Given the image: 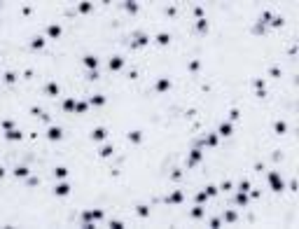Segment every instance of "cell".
<instances>
[{
	"label": "cell",
	"mask_w": 299,
	"mask_h": 229,
	"mask_svg": "<svg viewBox=\"0 0 299 229\" xmlns=\"http://www.w3.org/2000/svg\"><path fill=\"white\" fill-rule=\"evenodd\" d=\"M91 138H94V140H103V138H105V129H96V131L91 133Z\"/></svg>",
	"instance_id": "6da1fadb"
},
{
	"label": "cell",
	"mask_w": 299,
	"mask_h": 229,
	"mask_svg": "<svg viewBox=\"0 0 299 229\" xmlns=\"http://www.w3.org/2000/svg\"><path fill=\"white\" fill-rule=\"evenodd\" d=\"M121 63H124L121 59H112V61H110V70H119V68H121Z\"/></svg>",
	"instance_id": "7a4b0ae2"
},
{
	"label": "cell",
	"mask_w": 299,
	"mask_h": 229,
	"mask_svg": "<svg viewBox=\"0 0 299 229\" xmlns=\"http://www.w3.org/2000/svg\"><path fill=\"white\" fill-rule=\"evenodd\" d=\"M49 35H51V38H59V35H61V28H59V26H49Z\"/></svg>",
	"instance_id": "3957f363"
},
{
	"label": "cell",
	"mask_w": 299,
	"mask_h": 229,
	"mask_svg": "<svg viewBox=\"0 0 299 229\" xmlns=\"http://www.w3.org/2000/svg\"><path fill=\"white\" fill-rule=\"evenodd\" d=\"M49 138H51V140H54V138L59 140V138H61V129H49Z\"/></svg>",
	"instance_id": "277c9868"
},
{
	"label": "cell",
	"mask_w": 299,
	"mask_h": 229,
	"mask_svg": "<svg viewBox=\"0 0 299 229\" xmlns=\"http://www.w3.org/2000/svg\"><path fill=\"white\" fill-rule=\"evenodd\" d=\"M68 192H70V187H68V185H59V187H56V194H61V197H63V194H68Z\"/></svg>",
	"instance_id": "5b68a950"
},
{
	"label": "cell",
	"mask_w": 299,
	"mask_h": 229,
	"mask_svg": "<svg viewBox=\"0 0 299 229\" xmlns=\"http://www.w3.org/2000/svg\"><path fill=\"white\" fill-rule=\"evenodd\" d=\"M14 173H16V178H19V175L24 178V175H28V168H26V166H19V168H16Z\"/></svg>",
	"instance_id": "8992f818"
},
{
	"label": "cell",
	"mask_w": 299,
	"mask_h": 229,
	"mask_svg": "<svg viewBox=\"0 0 299 229\" xmlns=\"http://www.w3.org/2000/svg\"><path fill=\"white\" fill-rule=\"evenodd\" d=\"M220 133H222V136H229V133H232V126H229V124H222V126H220Z\"/></svg>",
	"instance_id": "52a82bcc"
},
{
	"label": "cell",
	"mask_w": 299,
	"mask_h": 229,
	"mask_svg": "<svg viewBox=\"0 0 299 229\" xmlns=\"http://www.w3.org/2000/svg\"><path fill=\"white\" fill-rule=\"evenodd\" d=\"M84 63L89 66V68H96V63H98V61H96L94 56H86V59H84Z\"/></svg>",
	"instance_id": "ba28073f"
},
{
	"label": "cell",
	"mask_w": 299,
	"mask_h": 229,
	"mask_svg": "<svg viewBox=\"0 0 299 229\" xmlns=\"http://www.w3.org/2000/svg\"><path fill=\"white\" fill-rule=\"evenodd\" d=\"M166 86H171V82H168V80H161L159 84H157V89H166Z\"/></svg>",
	"instance_id": "9c48e42d"
},
{
	"label": "cell",
	"mask_w": 299,
	"mask_h": 229,
	"mask_svg": "<svg viewBox=\"0 0 299 229\" xmlns=\"http://www.w3.org/2000/svg\"><path fill=\"white\" fill-rule=\"evenodd\" d=\"M47 91H49V94H59V86H56V84H49Z\"/></svg>",
	"instance_id": "30bf717a"
},
{
	"label": "cell",
	"mask_w": 299,
	"mask_h": 229,
	"mask_svg": "<svg viewBox=\"0 0 299 229\" xmlns=\"http://www.w3.org/2000/svg\"><path fill=\"white\" fill-rule=\"evenodd\" d=\"M7 138H12V140H14V138H21V133H19V131H9Z\"/></svg>",
	"instance_id": "8fae6325"
},
{
	"label": "cell",
	"mask_w": 299,
	"mask_h": 229,
	"mask_svg": "<svg viewBox=\"0 0 299 229\" xmlns=\"http://www.w3.org/2000/svg\"><path fill=\"white\" fill-rule=\"evenodd\" d=\"M54 173H56V175H59V178H63V175H65V173H68V171H65V168H63V166H61V168H56V171H54Z\"/></svg>",
	"instance_id": "7c38bea8"
},
{
	"label": "cell",
	"mask_w": 299,
	"mask_h": 229,
	"mask_svg": "<svg viewBox=\"0 0 299 229\" xmlns=\"http://www.w3.org/2000/svg\"><path fill=\"white\" fill-rule=\"evenodd\" d=\"M276 131H278V133L285 131V124H283V122H278V124H276Z\"/></svg>",
	"instance_id": "4fadbf2b"
},
{
	"label": "cell",
	"mask_w": 299,
	"mask_h": 229,
	"mask_svg": "<svg viewBox=\"0 0 299 229\" xmlns=\"http://www.w3.org/2000/svg\"><path fill=\"white\" fill-rule=\"evenodd\" d=\"M159 42H161V45H166V42H168V35H166V33H161V35H159Z\"/></svg>",
	"instance_id": "5bb4252c"
},
{
	"label": "cell",
	"mask_w": 299,
	"mask_h": 229,
	"mask_svg": "<svg viewBox=\"0 0 299 229\" xmlns=\"http://www.w3.org/2000/svg\"><path fill=\"white\" fill-rule=\"evenodd\" d=\"M129 138H131V140H136V143H138V140H140V133H138V131H133V133H131Z\"/></svg>",
	"instance_id": "9a60e30c"
},
{
	"label": "cell",
	"mask_w": 299,
	"mask_h": 229,
	"mask_svg": "<svg viewBox=\"0 0 299 229\" xmlns=\"http://www.w3.org/2000/svg\"><path fill=\"white\" fill-rule=\"evenodd\" d=\"M75 108V101H65V110H73Z\"/></svg>",
	"instance_id": "2e32d148"
},
{
	"label": "cell",
	"mask_w": 299,
	"mask_h": 229,
	"mask_svg": "<svg viewBox=\"0 0 299 229\" xmlns=\"http://www.w3.org/2000/svg\"><path fill=\"white\" fill-rule=\"evenodd\" d=\"M45 42H42V38H35V42H33V47H42Z\"/></svg>",
	"instance_id": "e0dca14e"
},
{
	"label": "cell",
	"mask_w": 299,
	"mask_h": 229,
	"mask_svg": "<svg viewBox=\"0 0 299 229\" xmlns=\"http://www.w3.org/2000/svg\"><path fill=\"white\" fill-rule=\"evenodd\" d=\"M110 152H112V147H103V150H101V154H103V157H108Z\"/></svg>",
	"instance_id": "ac0fdd59"
}]
</instances>
